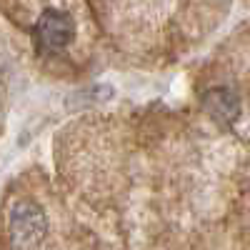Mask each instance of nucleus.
I'll list each match as a JSON object with an SVG mask.
<instances>
[{
  "mask_svg": "<svg viewBox=\"0 0 250 250\" xmlns=\"http://www.w3.org/2000/svg\"><path fill=\"white\" fill-rule=\"evenodd\" d=\"M205 108L215 120L225 123V125H233L240 115V103H238V95L225 90V88H215V90H208L205 95Z\"/></svg>",
  "mask_w": 250,
  "mask_h": 250,
  "instance_id": "7ed1b4c3",
  "label": "nucleus"
},
{
  "mask_svg": "<svg viewBox=\"0 0 250 250\" xmlns=\"http://www.w3.org/2000/svg\"><path fill=\"white\" fill-rule=\"evenodd\" d=\"M35 35H38V43L43 48L60 50V48H65L70 40L75 38V23H73V18L68 13L45 10L43 15L38 18Z\"/></svg>",
  "mask_w": 250,
  "mask_h": 250,
  "instance_id": "f03ea898",
  "label": "nucleus"
},
{
  "mask_svg": "<svg viewBox=\"0 0 250 250\" xmlns=\"http://www.w3.org/2000/svg\"><path fill=\"white\" fill-rule=\"evenodd\" d=\"M10 240L18 250H33L48 233V215L35 200H18L8 215Z\"/></svg>",
  "mask_w": 250,
  "mask_h": 250,
  "instance_id": "f257e3e1",
  "label": "nucleus"
}]
</instances>
